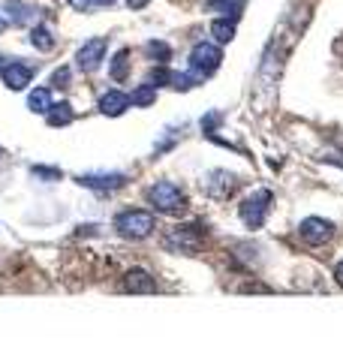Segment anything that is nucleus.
<instances>
[{"instance_id": "obj_30", "label": "nucleus", "mask_w": 343, "mask_h": 361, "mask_svg": "<svg viewBox=\"0 0 343 361\" xmlns=\"http://www.w3.org/2000/svg\"><path fill=\"white\" fill-rule=\"evenodd\" d=\"M4 27H6V18H0V33H4Z\"/></svg>"}, {"instance_id": "obj_22", "label": "nucleus", "mask_w": 343, "mask_h": 361, "mask_svg": "<svg viewBox=\"0 0 343 361\" xmlns=\"http://www.w3.org/2000/svg\"><path fill=\"white\" fill-rule=\"evenodd\" d=\"M148 82H151L154 87H163V85H172V70H169V66H154V70H151V78H148Z\"/></svg>"}, {"instance_id": "obj_16", "label": "nucleus", "mask_w": 343, "mask_h": 361, "mask_svg": "<svg viewBox=\"0 0 343 361\" xmlns=\"http://www.w3.org/2000/svg\"><path fill=\"white\" fill-rule=\"evenodd\" d=\"M109 75H112V82H127V75H130V51H127V49H121V51L112 58Z\"/></svg>"}, {"instance_id": "obj_24", "label": "nucleus", "mask_w": 343, "mask_h": 361, "mask_svg": "<svg viewBox=\"0 0 343 361\" xmlns=\"http://www.w3.org/2000/svg\"><path fill=\"white\" fill-rule=\"evenodd\" d=\"M30 175L33 178H42V180H61V172H57V169H49V166H33Z\"/></svg>"}, {"instance_id": "obj_11", "label": "nucleus", "mask_w": 343, "mask_h": 361, "mask_svg": "<svg viewBox=\"0 0 343 361\" xmlns=\"http://www.w3.org/2000/svg\"><path fill=\"white\" fill-rule=\"evenodd\" d=\"M4 13L6 18L18 27H28V25H40V9L25 4V0H4Z\"/></svg>"}, {"instance_id": "obj_1", "label": "nucleus", "mask_w": 343, "mask_h": 361, "mask_svg": "<svg viewBox=\"0 0 343 361\" xmlns=\"http://www.w3.org/2000/svg\"><path fill=\"white\" fill-rule=\"evenodd\" d=\"M205 235H208V226L205 223H178L166 232L163 247L172 253H187L190 256V253H199Z\"/></svg>"}, {"instance_id": "obj_18", "label": "nucleus", "mask_w": 343, "mask_h": 361, "mask_svg": "<svg viewBox=\"0 0 343 361\" xmlns=\"http://www.w3.org/2000/svg\"><path fill=\"white\" fill-rule=\"evenodd\" d=\"M28 109L37 111V115H45L52 109V90L49 87H33L28 94Z\"/></svg>"}, {"instance_id": "obj_8", "label": "nucleus", "mask_w": 343, "mask_h": 361, "mask_svg": "<svg viewBox=\"0 0 343 361\" xmlns=\"http://www.w3.org/2000/svg\"><path fill=\"white\" fill-rule=\"evenodd\" d=\"M106 49H109V42H106V37H94V39H88L82 49L76 51V66L82 73H94V70H100V63H102V58H106Z\"/></svg>"}, {"instance_id": "obj_27", "label": "nucleus", "mask_w": 343, "mask_h": 361, "mask_svg": "<svg viewBox=\"0 0 343 361\" xmlns=\"http://www.w3.org/2000/svg\"><path fill=\"white\" fill-rule=\"evenodd\" d=\"M335 280H337V283L343 286V259H340V262L335 265Z\"/></svg>"}, {"instance_id": "obj_10", "label": "nucleus", "mask_w": 343, "mask_h": 361, "mask_svg": "<svg viewBox=\"0 0 343 361\" xmlns=\"http://www.w3.org/2000/svg\"><path fill=\"white\" fill-rule=\"evenodd\" d=\"M0 78H4V85L9 90H25L33 82V66L25 63L21 58H13L4 66V70H0Z\"/></svg>"}, {"instance_id": "obj_2", "label": "nucleus", "mask_w": 343, "mask_h": 361, "mask_svg": "<svg viewBox=\"0 0 343 361\" xmlns=\"http://www.w3.org/2000/svg\"><path fill=\"white\" fill-rule=\"evenodd\" d=\"M145 196L160 214H184L187 211V193L175 180H157V184L148 187Z\"/></svg>"}, {"instance_id": "obj_19", "label": "nucleus", "mask_w": 343, "mask_h": 361, "mask_svg": "<svg viewBox=\"0 0 343 361\" xmlns=\"http://www.w3.org/2000/svg\"><path fill=\"white\" fill-rule=\"evenodd\" d=\"M145 54H148V58H151L154 63H160V66H166V63L172 61V49H169V42H163V39L145 42Z\"/></svg>"}, {"instance_id": "obj_29", "label": "nucleus", "mask_w": 343, "mask_h": 361, "mask_svg": "<svg viewBox=\"0 0 343 361\" xmlns=\"http://www.w3.org/2000/svg\"><path fill=\"white\" fill-rule=\"evenodd\" d=\"M9 63V58H4V54H0V70H4V66Z\"/></svg>"}, {"instance_id": "obj_4", "label": "nucleus", "mask_w": 343, "mask_h": 361, "mask_svg": "<svg viewBox=\"0 0 343 361\" xmlns=\"http://www.w3.org/2000/svg\"><path fill=\"white\" fill-rule=\"evenodd\" d=\"M220 63H223V51H220V45L217 42H196L193 45V51H190V73L199 78V82H205L211 73L220 70Z\"/></svg>"}, {"instance_id": "obj_5", "label": "nucleus", "mask_w": 343, "mask_h": 361, "mask_svg": "<svg viewBox=\"0 0 343 361\" xmlns=\"http://www.w3.org/2000/svg\"><path fill=\"white\" fill-rule=\"evenodd\" d=\"M271 202H274L271 190H253V193L241 202L238 214H241V220H244L247 229H259V226H265L268 214H271Z\"/></svg>"}, {"instance_id": "obj_13", "label": "nucleus", "mask_w": 343, "mask_h": 361, "mask_svg": "<svg viewBox=\"0 0 343 361\" xmlns=\"http://www.w3.org/2000/svg\"><path fill=\"white\" fill-rule=\"evenodd\" d=\"M127 109H130V94H124V90H118V87H112L100 97V111L106 118H121Z\"/></svg>"}, {"instance_id": "obj_23", "label": "nucleus", "mask_w": 343, "mask_h": 361, "mask_svg": "<svg viewBox=\"0 0 343 361\" xmlns=\"http://www.w3.org/2000/svg\"><path fill=\"white\" fill-rule=\"evenodd\" d=\"M70 66H61V70L52 73V87H70Z\"/></svg>"}, {"instance_id": "obj_6", "label": "nucleus", "mask_w": 343, "mask_h": 361, "mask_svg": "<svg viewBox=\"0 0 343 361\" xmlns=\"http://www.w3.org/2000/svg\"><path fill=\"white\" fill-rule=\"evenodd\" d=\"M130 175L127 172H85L78 175V184L88 190H97V193H112V190L127 187Z\"/></svg>"}, {"instance_id": "obj_28", "label": "nucleus", "mask_w": 343, "mask_h": 361, "mask_svg": "<svg viewBox=\"0 0 343 361\" xmlns=\"http://www.w3.org/2000/svg\"><path fill=\"white\" fill-rule=\"evenodd\" d=\"M94 6H112V4H118V0H90Z\"/></svg>"}, {"instance_id": "obj_25", "label": "nucleus", "mask_w": 343, "mask_h": 361, "mask_svg": "<svg viewBox=\"0 0 343 361\" xmlns=\"http://www.w3.org/2000/svg\"><path fill=\"white\" fill-rule=\"evenodd\" d=\"M70 6H76L78 13H88V9L94 6V4H90V0H70Z\"/></svg>"}, {"instance_id": "obj_9", "label": "nucleus", "mask_w": 343, "mask_h": 361, "mask_svg": "<svg viewBox=\"0 0 343 361\" xmlns=\"http://www.w3.org/2000/svg\"><path fill=\"white\" fill-rule=\"evenodd\" d=\"M202 187L211 199H229L238 190V178L232 172H226V169H214V172H208V178L202 180Z\"/></svg>"}, {"instance_id": "obj_3", "label": "nucleus", "mask_w": 343, "mask_h": 361, "mask_svg": "<svg viewBox=\"0 0 343 361\" xmlns=\"http://www.w3.org/2000/svg\"><path fill=\"white\" fill-rule=\"evenodd\" d=\"M114 229H118L121 238L142 241V238H148V235L157 229V217H154L151 211L130 208V211H121L118 217H114Z\"/></svg>"}, {"instance_id": "obj_21", "label": "nucleus", "mask_w": 343, "mask_h": 361, "mask_svg": "<svg viewBox=\"0 0 343 361\" xmlns=\"http://www.w3.org/2000/svg\"><path fill=\"white\" fill-rule=\"evenodd\" d=\"M30 45H33L37 51H52V49H54L52 30L45 27V25H33V30H30Z\"/></svg>"}, {"instance_id": "obj_7", "label": "nucleus", "mask_w": 343, "mask_h": 361, "mask_svg": "<svg viewBox=\"0 0 343 361\" xmlns=\"http://www.w3.org/2000/svg\"><path fill=\"white\" fill-rule=\"evenodd\" d=\"M331 235H335V223L325 217H307L299 226V238L311 247H323L325 241H331Z\"/></svg>"}, {"instance_id": "obj_14", "label": "nucleus", "mask_w": 343, "mask_h": 361, "mask_svg": "<svg viewBox=\"0 0 343 361\" xmlns=\"http://www.w3.org/2000/svg\"><path fill=\"white\" fill-rule=\"evenodd\" d=\"M244 6H247V0H208V4H205L208 13H217L220 18H232V21L241 18Z\"/></svg>"}, {"instance_id": "obj_12", "label": "nucleus", "mask_w": 343, "mask_h": 361, "mask_svg": "<svg viewBox=\"0 0 343 361\" xmlns=\"http://www.w3.org/2000/svg\"><path fill=\"white\" fill-rule=\"evenodd\" d=\"M124 289L133 295H151V292H157V280L145 268H133L124 274Z\"/></svg>"}, {"instance_id": "obj_26", "label": "nucleus", "mask_w": 343, "mask_h": 361, "mask_svg": "<svg viewBox=\"0 0 343 361\" xmlns=\"http://www.w3.org/2000/svg\"><path fill=\"white\" fill-rule=\"evenodd\" d=\"M148 4H151V0H127V6H130V9H145Z\"/></svg>"}, {"instance_id": "obj_17", "label": "nucleus", "mask_w": 343, "mask_h": 361, "mask_svg": "<svg viewBox=\"0 0 343 361\" xmlns=\"http://www.w3.org/2000/svg\"><path fill=\"white\" fill-rule=\"evenodd\" d=\"M45 118H49L52 127H66V123H73L76 111H73L70 103H52V109L45 111Z\"/></svg>"}, {"instance_id": "obj_15", "label": "nucleus", "mask_w": 343, "mask_h": 361, "mask_svg": "<svg viewBox=\"0 0 343 361\" xmlns=\"http://www.w3.org/2000/svg\"><path fill=\"white\" fill-rule=\"evenodd\" d=\"M157 103V87L151 82H145V85H136L133 87V94H130V106L136 109H148V106H154Z\"/></svg>"}, {"instance_id": "obj_20", "label": "nucleus", "mask_w": 343, "mask_h": 361, "mask_svg": "<svg viewBox=\"0 0 343 361\" xmlns=\"http://www.w3.org/2000/svg\"><path fill=\"white\" fill-rule=\"evenodd\" d=\"M211 37L214 42H232L235 39V21H229V18H214L211 21Z\"/></svg>"}]
</instances>
